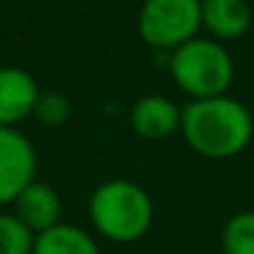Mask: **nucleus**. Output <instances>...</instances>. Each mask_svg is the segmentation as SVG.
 <instances>
[{
    "label": "nucleus",
    "instance_id": "obj_1",
    "mask_svg": "<svg viewBox=\"0 0 254 254\" xmlns=\"http://www.w3.org/2000/svg\"><path fill=\"white\" fill-rule=\"evenodd\" d=\"M180 128L192 151L207 158L237 156L252 138V114L230 96L195 99L180 116Z\"/></svg>",
    "mask_w": 254,
    "mask_h": 254
},
{
    "label": "nucleus",
    "instance_id": "obj_2",
    "mask_svg": "<svg viewBox=\"0 0 254 254\" xmlns=\"http://www.w3.org/2000/svg\"><path fill=\"white\" fill-rule=\"evenodd\" d=\"M94 227L111 242H133L146 235L153 205L146 190L131 180H109L94 190L89 202Z\"/></svg>",
    "mask_w": 254,
    "mask_h": 254
},
{
    "label": "nucleus",
    "instance_id": "obj_3",
    "mask_svg": "<svg viewBox=\"0 0 254 254\" xmlns=\"http://www.w3.org/2000/svg\"><path fill=\"white\" fill-rule=\"evenodd\" d=\"M170 74L175 84L195 99H215L225 96L227 86L232 84L235 64L230 52L202 37H192L190 42L173 50Z\"/></svg>",
    "mask_w": 254,
    "mask_h": 254
},
{
    "label": "nucleus",
    "instance_id": "obj_4",
    "mask_svg": "<svg viewBox=\"0 0 254 254\" xmlns=\"http://www.w3.org/2000/svg\"><path fill=\"white\" fill-rule=\"evenodd\" d=\"M202 25V0H146L138 15V32L151 47L190 42Z\"/></svg>",
    "mask_w": 254,
    "mask_h": 254
},
{
    "label": "nucleus",
    "instance_id": "obj_5",
    "mask_svg": "<svg viewBox=\"0 0 254 254\" xmlns=\"http://www.w3.org/2000/svg\"><path fill=\"white\" fill-rule=\"evenodd\" d=\"M35 148L10 126H0V205L15 197L35 178Z\"/></svg>",
    "mask_w": 254,
    "mask_h": 254
},
{
    "label": "nucleus",
    "instance_id": "obj_6",
    "mask_svg": "<svg viewBox=\"0 0 254 254\" xmlns=\"http://www.w3.org/2000/svg\"><path fill=\"white\" fill-rule=\"evenodd\" d=\"M62 215V202L60 195L45 185V183H30L17 197H15V217L32 232V235H42L60 222Z\"/></svg>",
    "mask_w": 254,
    "mask_h": 254
},
{
    "label": "nucleus",
    "instance_id": "obj_7",
    "mask_svg": "<svg viewBox=\"0 0 254 254\" xmlns=\"http://www.w3.org/2000/svg\"><path fill=\"white\" fill-rule=\"evenodd\" d=\"M40 89L37 82L17 69V67H2L0 69V126H10L30 116L37 106Z\"/></svg>",
    "mask_w": 254,
    "mask_h": 254
},
{
    "label": "nucleus",
    "instance_id": "obj_8",
    "mask_svg": "<svg viewBox=\"0 0 254 254\" xmlns=\"http://www.w3.org/2000/svg\"><path fill=\"white\" fill-rule=\"evenodd\" d=\"M180 111L166 96H143L133 104L131 126L143 138H163L180 126Z\"/></svg>",
    "mask_w": 254,
    "mask_h": 254
},
{
    "label": "nucleus",
    "instance_id": "obj_9",
    "mask_svg": "<svg viewBox=\"0 0 254 254\" xmlns=\"http://www.w3.org/2000/svg\"><path fill=\"white\" fill-rule=\"evenodd\" d=\"M202 25L222 40H235L250 30L252 10L247 0H202Z\"/></svg>",
    "mask_w": 254,
    "mask_h": 254
},
{
    "label": "nucleus",
    "instance_id": "obj_10",
    "mask_svg": "<svg viewBox=\"0 0 254 254\" xmlns=\"http://www.w3.org/2000/svg\"><path fill=\"white\" fill-rule=\"evenodd\" d=\"M32 254H99V247L84 230L57 225L42 235H35Z\"/></svg>",
    "mask_w": 254,
    "mask_h": 254
},
{
    "label": "nucleus",
    "instance_id": "obj_11",
    "mask_svg": "<svg viewBox=\"0 0 254 254\" xmlns=\"http://www.w3.org/2000/svg\"><path fill=\"white\" fill-rule=\"evenodd\" d=\"M225 254H254V212H240L230 217L222 232Z\"/></svg>",
    "mask_w": 254,
    "mask_h": 254
},
{
    "label": "nucleus",
    "instance_id": "obj_12",
    "mask_svg": "<svg viewBox=\"0 0 254 254\" xmlns=\"http://www.w3.org/2000/svg\"><path fill=\"white\" fill-rule=\"evenodd\" d=\"M35 235L15 217L0 215V254H32Z\"/></svg>",
    "mask_w": 254,
    "mask_h": 254
},
{
    "label": "nucleus",
    "instance_id": "obj_13",
    "mask_svg": "<svg viewBox=\"0 0 254 254\" xmlns=\"http://www.w3.org/2000/svg\"><path fill=\"white\" fill-rule=\"evenodd\" d=\"M35 114L47 126H60V124H64L69 119V101H67V96H62L57 91H45L37 99Z\"/></svg>",
    "mask_w": 254,
    "mask_h": 254
}]
</instances>
